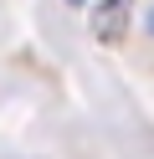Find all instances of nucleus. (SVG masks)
I'll return each instance as SVG.
<instances>
[{"instance_id": "f257e3e1", "label": "nucleus", "mask_w": 154, "mask_h": 159, "mask_svg": "<svg viewBox=\"0 0 154 159\" xmlns=\"http://www.w3.org/2000/svg\"><path fill=\"white\" fill-rule=\"evenodd\" d=\"M128 16H133V0H103L92 11V36L98 41H118L128 31Z\"/></svg>"}, {"instance_id": "f03ea898", "label": "nucleus", "mask_w": 154, "mask_h": 159, "mask_svg": "<svg viewBox=\"0 0 154 159\" xmlns=\"http://www.w3.org/2000/svg\"><path fill=\"white\" fill-rule=\"evenodd\" d=\"M67 5H82V0H67Z\"/></svg>"}, {"instance_id": "7ed1b4c3", "label": "nucleus", "mask_w": 154, "mask_h": 159, "mask_svg": "<svg viewBox=\"0 0 154 159\" xmlns=\"http://www.w3.org/2000/svg\"><path fill=\"white\" fill-rule=\"evenodd\" d=\"M149 26H154V21H149Z\"/></svg>"}]
</instances>
